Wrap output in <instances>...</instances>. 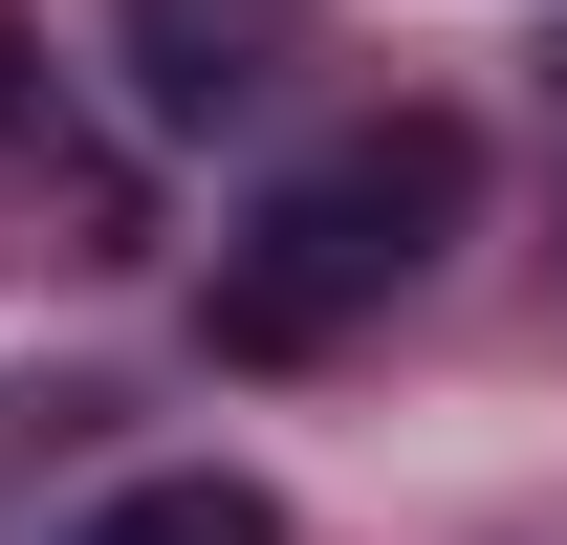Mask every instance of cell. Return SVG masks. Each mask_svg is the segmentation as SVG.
Masks as SVG:
<instances>
[{
	"instance_id": "6da1fadb",
	"label": "cell",
	"mask_w": 567,
	"mask_h": 545,
	"mask_svg": "<svg viewBox=\"0 0 567 545\" xmlns=\"http://www.w3.org/2000/svg\"><path fill=\"white\" fill-rule=\"evenodd\" d=\"M458 197H481V153L436 132V110H415V132L306 153V175L218 240V349H328V328H371V306L436 263V218H458Z\"/></svg>"
},
{
	"instance_id": "7a4b0ae2",
	"label": "cell",
	"mask_w": 567,
	"mask_h": 545,
	"mask_svg": "<svg viewBox=\"0 0 567 545\" xmlns=\"http://www.w3.org/2000/svg\"><path fill=\"white\" fill-rule=\"evenodd\" d=\"M284 44H306V0H132V88L153 132H218V110H262Z\"/></svg>"
},
{
	"instance_id": "3957f363",
	"label": "cell",
	"mask_w": 567,
	"mask_h": 545,
	"mask_svg": "<svg viewBox=\"0 0 567 545\" xmlns=\"http://www.w3.org/2000/svg\"><path fill=\"white\" fill-rule=\"evenodd\" d=\"M66 545H284V524H262V480H132V502H87Z\"/></svg>"
},
{
	"instance_id": "277c9868",
	"label": "cell",
	"mask_w": 567,
	"mask_h": 545,
	"mask_svg": "<svg viewBox=\"0 0 567 545\" xmlns=\"http://www.w3.org/2000/svg\"><path fill=\"white\" fill-rule=\"evenodd\" d=\"M0 110H22V22H0Z\"/></svg>"
}]
</instances>
